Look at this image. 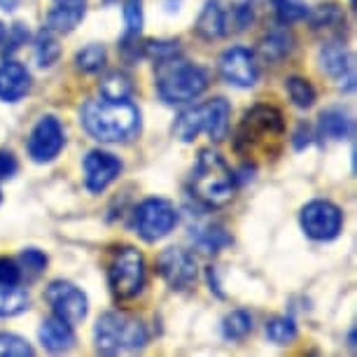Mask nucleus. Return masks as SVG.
<instances>
[{
  "label": "nucleus",
  "instance_id": "f257e3e1",
  "mask_svg": "<svg viewBox=\"0 0 357 357\" xmlns=\"http://www.w3.org/2000/svg\"><path fill=\"white\" fill-rule=\"evenodd\" d=\"M285 138V117L275 105L257 103L245 110L234 136V152L243 161L261 164L278 157Z\"/></svg>",
  "mask_w": 357,
  "mask_h": 357
},
{
  "label": "nucleus",
  "instance_id": "f03ea898",
  "mask_svg": "<svg viewBox=\"0 0 357 357\" xmlns=\"http://www.w3.org/2000/svg\"><path fill=\"white\" fill-rule=\"evenodd\" d=\"M79 122L91 138L100 143H124L140 131V112L131 100H86Z\"/></svg>",
  "mask_w": 357,
  "mask_h": 357
},
{
  "label": "nucleus",
  "instance_id": "7ed1b4c3",
  "mask_svg": "<svg viewBox=\"0 0 357 357\" xmlns=\"http://www.w3.org/2000/svg\"><path fill=\"white\" fill-rule=\"evenodd\" d=\"M192 197L206 208H222L234 199L236 175L229 164L213 150H201L194 164L192 178Z\"/></svg>",
  "mask_w": 357,
  "mask_h": 357
},
{
  "label": "nucleus",
  "instance_id": "20e7f679",
  "mask_svg": "<svg viewBox=\"0 0 357 357\" xmlns=\"http://www.w3.org/2000/svg\"><path fill=\"white\" fill-rule=\"evenodd\" d=\"M154 86H157L159 98L168 105L190 103L208 89V73L201 66L173 56L159 61Z\"/></svg>",
  "mask_w": 357,
  "mask_h": 357
},
{
  "label": "nucleus",
  "instance_id": "39448f33",
  "mask_svg": "<svg viewBox=\"0 0 357 357\" xmlns=\"http://www.w3.org/2000/svg\"><path fill=\"white\" fill-rule=\"evenodd\" d=\"M93 343L100 355H117L140 350L147 343V327L136 315L124 311H107L96 320Z\"/></svg>",
  "mask_w": 357,
  "mask_h": 357
},
{
  "label": "nucleus",
  "instance_id": "423d86ee",
  "mask_svg": "<svg viewBox=\"0 0 357 357\" xmlns=\"http://www.w3.org/2000/svg\"><path fill=\"white\" fill-rule=\"evenodd\" d=\"M107 285L114 299L126 301L143 292L145 285V259L133 245L114 248L107 264Z\"/></svg>",
  "mask_w": 357,
  "mask_h": 357
},
{
  "label": "nucleus",
  "instance_id": "0eeeda50",
  "mask_svg": "<svg viewBox=\"0 0 357 357\" xmlns=\"http://www.w3.org/2000/svg\"><path fill=\"white\" fill-rule=\"evenodd\" d=\"M178 225V211L171 201L152 197L145 199L133 213V227L138 236L147 243H157L159 238L168 236Z\"/></svg>",
  "mask_w": 357,
  "mask_h": 357
},
{
  "label": "nucleus",
  "instance_id": "6e6552de",
  "mask_svg": "<svg viewBox=\"0 0 357 357\" xmlns=\"http://www.w3.org/2000/svg\"><path fill=\"white\" fill-rule=\"evenodd\" d=\"M299 225L313 241H334L341 234L343 213L341 208L327 199H315L299 213Z\"/></svg>",
  "mask_w": 357,
  "mask_h": 357
},
{
  "label": "nucleus",
  "instance_id": "1a4fd4ad",
  "mask_svg": "<svg viewBox=\"0 0 357 357\" xmlns=\"http://www.w3.org/2000/svg\"><path fill=\"white\" fill-rule=\"evenodd\" d=\"M45 299L52 306L56 318L66 320L68 325H79L89 313V299L70 280H52L45 289Z\"/></svg>",
  "mask_w": 357,
  "mask_h": 357
},
{
  "label": "nucleus",
  "instance_id": "9d476101",
  "mask_svg": "<svg viewBox=\"0 0 357 357\" xmlns=\"http://www.w3.org/2000/svg\"><path fill=\"white\" fill-rule=\"evenodd\" d=\"M220 75L227 84L238 86V89H250V86L257 84L259 79V63L255 52H250L248 47H229V50L222 54L218 61Z\"/></svg>",
  "mask_w": 357,
  "mask_h": 357
},
{
  "label": "nucleus",
  "instance_id": "9b49d317",
  "mask_svg": "<svg viewBox=\"0 0 357 357\" xmlns=\"http://www.w3.org/2000/svg\"><path fill=\"white\" fill-rule=\"evenodd\" d=\"M66 145V133L63 126L54 114H45L40 122L33 126L29 136V157L36 164H47L59 157V152Z\"/></svg>",
  "mask_w": 357,
  "mask_h": 357
},
{
  "label": "nucleus",
  "instance_id": "f8f14e48",
  "mask_svg": "<svg viewBox=\"0 0 357 357\" xmlns=\"http://www.w3.org/2000/svg\"><path fill=\"white\" fill-rule=\"evenodd\" d=\"M157 271L171 289H190L199 278L197 261L183 248H166L157 257Z\"/></svg>",
  "mask_w": 357,
  "mask_h": 357
},
{
  "label": "nucleus",
  "instance_id": "ddd939ff",
  "mask_svg": "<svg viewBox=\"0 0 357 357\" xmlns=\"http://www.w3.org/2000/svg\"><path fill=\"white\" fill-rule=\"evenodd\" d=\"M82 166H84V185L91 194L105 192L119 178V173H122V161L105 150L86 152Z\"/></svg>",
  "mask_w": 357,
  "mask_h": 357
},
{
  "label": "nucleus",
  "instance_id": "4468645a",
  "mask_svg": "<svg viewBox=\"0 0 357 357\" xmlns=\"http://www.w3.org/2000/svg\"><path fill=\"white\" fill-rule=\"evenodd\" d=\"M318 63H320V70L325 73L327 77L339 79V82L346 79L348 89H353V79H355L353 56H350V52L343 40H327L318 54Z\"/></svg>",
  "mask_w": 357,
  "mask_h": 357
},
{
  "label": "nucleus",
  "instance_id": "2eb2a0df",
  "mask_svg": "<svg viewBox=\"0 0 357 357\" xmlns=\"http://www.w3.org/2000/svg\"><path fill=\"white\" fill-rule=\"evenodd\" d=\"M31 91V73L24 63L5 59L0 66V100L3 103H17Z\"/></svg>",
  "mask_w": 357,
  "mask_h": 357
},
{
  "label": "nucleus",
  "instance_id": "dca6fc26",
  "mask_svg": "<svg viewBox=\"0 0 357 357\" xmlns=\"http://www.w3.org/2000/svg\"><path fill=\"white\" fill-rule=\"evenodd\" d=\"M308 22L311 29L318 36L327 40H343L346 38V15L336 3H322L313 12H308Z\"/></svg>",
  "mask_w": 357,
  "mask_h": 357
},
{
  "label": "nucleus",
  "instance_id": "f3484780",
  "mask_svg": "<svg viewBox=\"0 0 357 357\" xmlns=\"http://www.w3.org/2000/svg\"><path fill=\"white\" fill-rule=\"evenodd\" d=\"M86 15V0H52V10L47 15L45 26L50 31L70 33L75 31Z\"/></svg>",
  "mask_w": 357,
  "mask_h": 357
},
{
  "label": "nucleus",
  "instance_id": "a211bd4d",
  "mask_svg": "<svg viewBox=\"0 0 357 357\" xmlns=\"http://www.w3.org/2000/svg\"><path fill=\"white\" fill-rule=\"evenodd\" d=\"M38 336H40V343L50 350V353H68V350L75 346V332H73V325H68L66 320L56 318V315H52V318L43 320V325L38 329Z\"/></svg>",
  "mask_w": 357,
  "mask_h": 357
},
{
  "label": "nucleus",
  "instance_id": "6ab92c4d",
  "mask_svg": "<svg viewBox=\"0 0 357 357\" xmlns=\"http://www.w3.org/2000/svg\"><path fill=\"white\" fill-rule=\"evenodd\" d=\"M201 117H204V131L211 140L220 143L229 133V117H231V105L227 98H213L206 105H201Z\"/></svg>",
  "mask_w": 357,
  "mask_h": 357
},
{
  "label": "nucleus",
  "instance_id": "aec40b11",
  "mask_svg": "<svg viewBox=\"0 0 357 357\" xmlns=\"http://www.w3.org/2000/svg\"><path fill=\"white\" fill-rule=\"evenodd\" d=\"M197 36L204 40H218L227 36V8H222L220 0H208L197 19Z\"/></svg>",
  "mask_w": 357,
  "mask_h": 357
},
{
  "label": "nucleus",
  "instance_id": "412c9836",
  "mask_svg": "<svg viewBox=\"0 0 357 357\" xmlns=\"http://www.w3.org/2000/svg\"><path fill=\"white\" fill-rule=\"evenodd\" d=\"M318 131L322 138L348 140L353 136V117L343 107H327V110L320 112Z\"/></svg>",
  "mask_w": 357,
  "mask_h": 357
},
{
  "label": "nucleus",
  "instance_id": "4be33fe9",
  "mask_svg": "<svg viewBox=\"0 0 357 357\" xmlns=\"http://www.w3.org/2000/svg\"><path fill=\"white\" fill-rule=\"evenodd\" d=\"M292 52V36H289L287 26L278 24V29L268 31L259 43V54L264 56V61H280Z\"/></svg>",
  "mask_w": 357,
  "mask_h": 357
},
{
  "label": "nucleus",
  "instance_id": "5701e85b",
  "mask_svg": "<svg viewBox=\"0 0 357 357\" xmlns=\"http://www.w3.org/2000/svg\"><path fill=\"white\" fill-rule=\"evenodd\" d=\"M98 91H100V98L103 100H129L133 93V82L126 73L112 70L100 79Z\"/></svg>",
  "mask_w": 357,
  "mask_h": 357
},
{
  "label": "nucleus",
  "instance_id": "b1692460",
  "mask_svg": "<svg viewBox=\"0 0 357 357\" xmlns=\"http://www.w3.org/2000/svg\"><path fill=\"white\" fill-rule=\"evenodd\" d=\"M61 56V45H59L56 33L45 26L36 38V61L40 68H52Z\"/></svg>",
  "mask_w": 357,
  "mask_h": 357
},
{
  "label": "nucleus",
  "instance_id": "393cba45",
  "mask_svg": "<svg viewBox=\"0 0 357 357\" xmlns=\"http://www.w3.org/2000/svg\"><path fill=\"white\" fill-rule=\"evenodd\" d=\"M204 131V117H201V105L199 107H190V110L180 112L178 119L173 124V133L178 140L183 143H192L197 140L199 133Z\"/></svg>",
  "mask_w": 357,
  "mask_h": 357
},
{
  "label": "nucleus",
  "instance_id": "a878e982",
  "mask_svg": "<svg viewBox=\"0 0 357 357\" xmlns=\"http://www.w3.org/2000/svg\"><path fill=\"white\" fill-rule=\"evenodd\" d=\"M29 294L17 285H0V318H15V315L29 311Z\"/></svg>",
  "mask_w": 357,
  "mask_h": 357
},
{
  "label": "nucleus",
  "instance_id": "bb28decb",
  "mask_svg": "<svg viewBox=\"0 0 357 357\" xmlns=\"http://www.w3.org/2000/svg\"><path fill=\"white\" fill-rule=\"evenodd\" d=\"M105 63H107V52L98 43L86 45L84 50H79L75 54V68L86 73V75H96V73L105 68Z\"/></svg>",
  "mask_w": 357,
  "mask_h": 357
},
{
  "label": "nucleus",
  "instance_id": "cd10ccee",
  "mask_svg": "<svg viewBox=\"0 0 357 357\" xmlns=\"http://www.w3.org/2000/svg\"><path fill=\"white\" fill-rule=\"evenodd\" d=\"M285 91H287L289 100H292L296 107H301V110H308V107H313L315 98H318V93H315L313 84L308 82L306 77H299V75H292V77L285 79Z\"/></svg>",
  "mask_w": 357,
  "mask_h": 357
},
{
  "label": "nucleus",
  "instance_id": "c85d7f7f",
  "mask_svg": "<svg viewBox=\"0 0 357 357\" xmlns=\"http://www.w3.org/2000/svg\"><path fill=\"white\" fill-rule=\"evenodd\" d=\"M271 5H273L275 22L282 26H292V24L304 22L308 17V12H311L304 0H271Z\"/></svg>",
  "mask_w": 357,
  "mask_h": 357
},
{
  "label": "nucleus",
  "instance_id": "c756f323",
  "mask_svg": "<svg viewBox=\"0 0 357 357\" xmlns=\"http://www.w3.org/2000/svg\"><path fill=\"white\" fill-rule=\"evenodd\" d=\"M296 336H299L296 322L292 318H287V315H278V318H271L266 322V339L275 343V346H287Z\"/></svg>",
  "mask_w": 357,
  "mask_h": 357
},
{
  "label": "nucleus",
  "instance_id": "7c9ffc66",
  "mask_svg": "<svg viewBox=\"0 0 357 357\" xmlns=\"http://www.w3.org/2000/svg\"><path fill=\"white\" fill-rule=\"evenodd\" d=\"M252 332V315L248 311H234L222 320V334L227 341H243Z\"/></svg>",
  "mask_w": 357,
  "mask_h": 357
},
{
  "label": "nucleus",
  "instance_id": "2f4dec72",
  "mask_svg": "<svg viewBox=\"0 0 357 357\" xmlns=\"http://www.w3.org/2000/svg\"><path fill=\"white\" fill-rule=\"evenodd\" d=\"M231 243V236H229L222 227H206L201 229V234L197 236V248L206 255L220 252L222 248Z\"/></svg>",
  "mask_w": 357,
  "mask_h": 357
},
{
  "label": "nucleus",
  "instance_id": "473e14b6",
  "mask_svg": "<svg viewBox=\"0 0 357 357\" xmlns=\"http://www.w3.org/2000/svg\"><path fill=\"white\" fill-rule=\"evenodd\" d=\"M180 54L178 40H143V59H152V61H166Z\"/></svg>",
  "mask_w": 357,
  "mask_h": 357
},
{
  "label": "nucleus",
  "instance_id": "72a5a7b5",
  "mask_svg": "<svg viewBox=\"0 0 357 357\" xmlns=\"http://www.w3.org/2000/svg\"><path fill=\"white\" fill-rule=\"evenodd\" d=\"M36 350L17 334H0V357H31Z\"/></svg>",
  "mask_w": 357,
  "mask_h": 357
},
{
  "label": "nucleus",
  "instance_id": "f704fd0d",
  "mask_svg": "<svg viewBox=\"0 0 357 357\" xmlns=\"http://www.w3.org/2000/svg\"><path fill=\"white\" fill-rule=\"evenodd\" d=\"M126 36H140L143 31V0H124Z\"/></svg>",
  "mask_w": 357,
  "mask_h": 357
},
{
  "label": "nucleus",
  "instance_id": "c9c22d12",
  "mask_svg": "<svg viewBox=\"0 0 357 357\" xmlns=\"http://www.w3.org/2000/svg\"><path fill=\"white\" fill-rule=\"evenodd\" d=\"M26 40H29V29H26L24 24H15L10 31H5V40H3V56L8 59L12 56L19 47L26 45Z\"/></svg>",
  "mask_w": 357,
  "mask_h": 357
},
{
  "label": "nucleus",
  "instance_id": "e433bc0d",
  "mask_svg": "<svg viewBox=\"0 0 357 357\" xmlns=\"http://www.w3.org/2000/svg\"><path fill=\"white\" fill-rule=\"evenodd\" d=\"M19 259H22L24 268H29L33 273H43L47 268V255L40 252L38 248H26Z\"/></svg>",
  "mask_w": 357,
  "mask_h": 357
},
{
  "label": "nucleus",
  "instance_id": "4c0bfd02",
  "mask_svg": "<svg viewBox=\"0 0 357 357\" xmlns=\"http://www.w3.org/2000/svg\"><path fill=\"white\" fill-rule=\"evenodd\" d=\"M22 280V268L15 259L0 257V285H19Z\"/></svg>",
  "mask_w": 357,
  "mask_h": 357
},
{
  "label": "nucleus",
  "instance_id": "58836bf2",
  "mask_svg": "<svg viewBox=\"0 0 357 357\" xmlns=\"http://www.w3.org/2000/svg\"><path fill=\"white\" fill-rule=\"evenodd\" d=\"M17 171H19V161L15 154L8 150H0V180L15 178Z\"/></svg>",
  "mask_w": 357,
  "mask_h": 357
},
{
  "label": "nucleus",
  "instance_id": "ea45409f",
  "mask_svg": "<svg viewBox=\"0 0 357 357\" xmlns=\"http://www.w3.org/2000/svg\"><path fill=\"white\" fill-rule=\"evenodd\" d=\"M294 150H304V147H308L313 143V131H311V126L308 124H299V129H296L294 133Z\"/></svg>",
  "mask_w": 357,
  "mask_h": 357
},
{
  "label": "nucleus",
  "instance_id": "a19ab883",
  "mask_svg": "<svg viewBox=\"0 0 357 357\" xmlns=\"http://www.w3.org/2000/svg\"><path fill=\"white\" fill-rule=\"evenodd\" d=\"M19 8V0H0V10L3 12H15Z\"/></svg>",
  "mask_w": 357,
  "mask_h": 357
},
{
  "label": "nucleus",
  "instance_id": "79ce46f5",
  "mask_svg": "<svg viewBox=\"0 0 357 357\" xmlns=\"http://www.w3.org/2000/svg\"><path fill=\"white\" fill-rule=\"evenodd\" d=\"M348 346L350 350H355V329H350V334H348Z\"/></svg>",
  "mask_w": 357,
  "mask_h": 357
},
{
  "label": "nucleus",
  "instance_id": "37998d69",
  "mask_svg": "<svg viewBox=\"0 0 357 357\" xmlns=\"http://www.w3.org/2000/svg\"><path fill=\"white\" fill-rule=\"evenodd\" d=\"M5 31H8V29H5L3 22H0V45H3V40H5Z\"/></svg>",
  "mask_w": 357,
  "mask_h": 357
},
{
  "label": "nucleus",
  "instance_id": "c03bdc74",
  "mask_svg": "<svg viewBox=\"0 0 357 357\" xmlns=\"http://www.w3.org/2000/svg\"><path fill=\"white\" fill-rule=\"evenodd\" d=\"M0 201H3V194H0Z\"/></svg>",
  "mask_w": 357,
  "mask_h": 357
},
{
  "label": "nucleus",
  "instance_id": "a18cd8bd",
  "mask_svg": "<svg viewBox=\"0 0 357 357\" xmlns=\"http://www.w3.org/2000/svg\"><path fill=\"white\" fill-rule=\"evenodd\" d=\"M350 3H353V5H355V0H350Z\"/></svg>",
  "mask_w": 357,
  "mask_h": 357
}]
</instances>
